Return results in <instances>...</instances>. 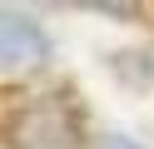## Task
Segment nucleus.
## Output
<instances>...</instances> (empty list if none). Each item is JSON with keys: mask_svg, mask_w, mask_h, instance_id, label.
I'll use <instances>...</instances> for the list:
<instances>
[{"mask_svg": "<svg viewBox=\"0 0 154 149\" xmlns=\"http://www.w3.org/2000/svg\"><path fill=\"white\" fill-rule=\"evenodd\" d=\"M80 134V114L65 95H35L5 119L10 149H70Z\"/></svg>", "mask_w": 154, "mask_h": 149, "instance_id": "f257e3e1", "label": "nucleus"}, {"mask_svg": "<svg viewBox=\"0 0 154 149\" xmlns=\"http://www.w3.org/2000/svg\"><path fill=\"white\" fill-rule=\"evenodd\" d=\"M94 149H144V144H134V139H124V134H109V139H100Z\"/></svg>", "mask_w": 154, "mask_h": 149, "instance_id": "7ed1b4c3", "label": "nucleus"}, {"mask_svg": "<svg viewBox=\"0 0 154 149\" xmlns=\"http://www.w3.org/2000/svg\"><path fill=\"white\" fill-rule=\"evenodd\" d=\"M45 55H50L45 30L35 25L30 15H20V10H5V15H0V65L5 70H30V65H40Z\"/></svg>", "mask_w": 154, "mask_h": 149, "instance_id": "f03ea898", "label": "nucleus"}]
</instances>
